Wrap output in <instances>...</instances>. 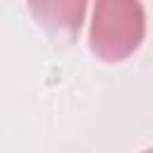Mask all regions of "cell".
I'll list each match as a JSON object with an SVG mask.
<instances>
[{
  "instance_id": "cell-1",
  "label": "cell",
  "mask_w": 153,
  "mask_h": 153,
  "mask_svg": "<svg viewBox=\"0 0 153 153\" xmlns=\"http://www.w3.org/2000/svg\"><path fill=\"white\" fill-rule=\"evenodd\" d=\"M146 38V10L141 0H96L88 48L103 62H122Z\"/></svg>"
},
{
  "instance_id": "cell-2",
  "label": "cell",
  "mask_w": 153,
  "mask_h": 153,
  "mask_svg": "<svg viewBox=\"0 0 153 153\" xmlns=\"http://www.w3.org/2000/svg\"><path fill=\"white\" fill-rule=\"evenodd\" d=\"M31 17L53 36L79 33L88 0H26Z\"/></svg>"
}]
</instances>
